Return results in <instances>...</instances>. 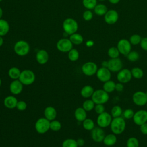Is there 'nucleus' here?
Instances as JSON below:
<instances>
[{
  "instance_id": "nucleus-58",
  "label": "nucleus",
  "mask_w": 147,
  "mask_h": 147,
  "mask_svg": "<svg viewBox=\"0 0 147 147\" xmlns=\"http://www.w3.org/2000/svg\"><path fill=\"white\" fill-rule=\"evenodd\" d=\"M99 1H105V0H99Z\"/></svg>"
},
{
  "instance_id": "nucleus-40",
  "label": "nucleus",
  "mask_w": 147,
  "mask_h": 147,
  "mask_svg": "<svg viewBox=\"0 0 147 147\" xmlns=\"http://www.w3.org/2000/svg\"><path fill=\"white\" fill-rule=\"evenodd\" d=\"M61 124L59 121L53 120L50 122V129L54 131H57L60 130Z\"/></svg>"
},
{
  "instance_id": "nucleus-12",
  "label": "nucleus",
  "mask_w": 147,
  "mask_h": 147,
  "mask_svg": "<svg viewBox=\"0 0 147 147\" xmlns=\"http://www.w3.org/2000/svg\"><path fill=\"white\" fill-rule=\"evenodd\" d=\"M132 78L131 71L127 68H124L120 70L117 75V80L123 84L129 82Z\"/></svg>"
},
{
  "instance_id": "nucleus-7",
  "label": "nucleus",
  "mask_w": 147,
  "mask_h": 147,
  "mask_svg": "<svg viewBox=\"0 0 147 147\" xmlns=\"http://www.w3.org/2000/svg\"><path fill=\"white\" fill-rule=\"evenodd\" d=\"M34 127L37 133H45L50 129V121L45 118H40L36 122Z\"/></svg>"
},
{
  "instance_id": "nucleus-6",
  "label": "nucleus",
  "mask_w": 147,
  "mask_h": 147,
  "mask_svg": "<svg viewBox=\"0 0 147 147\" xmlns=\"http://www.w3.org/2000/svg\"><path fill=\"white\" fill-rule=\"evenodd\" d=\"M113 117L111 114L106 111L98 115L96 119V123L99 127L105 128L110 125Z\"/></svg>"
},
{
  "instance_id": "nucleus-24",
  "label": "nucleus",
  "mask_w": 147,
  "mask_h": 147,
  "mask_svg": "<svg viewBox=\"0 0 147 147\" xmlns=\"http://www.w3.org/2000/svg\"><path fill=\"white\" fill-rule=\"evenodd\" d=\"M10 30V25L9 22L4 20L0 19V36L3 37L6 35Z\"/></svg>"
},
{
  "instance_id": "nucleus-38",
  "label": "nucleus",
  "mask_w": 147,
  "mask_h": 147,
  "mask_svg": "<svg viewBox=\"0 0 147 147\" xmlns=\"http://www.w3.org/2000/svg\"><path fill=\"white\" fill-rule=\"evenodd\" d=\"M119 53H119L117 47L116 48L114 47L110 48L107 52V54L111 59H114V58L118 57Z\"/></svg>"
},
{
  "instance_id": "nucleus-29",
  "label": "nucleus",
  "mask_w": 147,
  "mask_h": 147,
  "mask_svg": "<svg viewBox=\"0 0 147 147\" xmlns=\"http://www.w3.org/2000/svg\"><path fill=\"white\" fill-rule=\"evenodd\" d=\"M122 113L123 110L121 107L118 105H115L112 107L110 114L113 118H117L121 117L122 115Z\"/></svg>"
},
{
  "instance_id": "nucleus-5",
  "label": "nucleus",
  "mask_w": 147,
  "mask_h": 147,
  "mask_svg": "<svg viewBox=\"0 0 147 147\" xmlns=\"http://www.w3.org/2000/svg\"><path fill=\"white\" fill-rule=\"evenodd\" d=\"M35 78V75L32 71L25 69L21 72L18 80L22 84L28 86L32 84L34 82Z\"/></svg>"
},
{
  "instance_id": "nucleus-8",
  "label": "nucleus",
  "mask_w": 147,
  "mask_h": 147,
  "mask_svg": "<svg viewBox=\"0 0 147 147\" xmlns=\"http://www.w3.org/2000/svg\"><path fill=\"white\" fill-rule=\"evenodd\" d=\"M133 103L138 106L146 105L147 103V95L146 92L141 91L135 92L132 96Z\"/></svg>"
},
{
  "instance_id": "nucleus-48",
  "label": "nucleus",
  "mask_w": 147,
  "mask_h": 147,
  "mask_svg": "<svg viewBox=\"0 0 147 147\" xmlns=\"http://www.w3.org/2000/svg\"><path fill=\"white\" fill-rule=\"evenodd\" d=\"M124 88V86L123 84L120 82H118L115 84V90L118 91V92H122Z\"/></svg>"
},
{
  "instance_id": "nucleus-55",
  "label": "nucleus",
  "mask_w": 147,
  "mask_h": 147,
  "mask_svg": "<svg viewBox=\"0 0 147 147\" xmlns=\"http://www.w3.org/2000/svg\"><path fill=\"white\" fill-rule=\"evenodd\" d=\"M1 83H2V82H1V78H0V86H1Z\"/></svg>"
},
{
  "instance_id": "nucleus-18",
  "label": "nucleus",
  "mask_w": 147,
  "mask_h": 147,
  "mask_svg": "<svg viewBox=\"0 0 147 147\" xmlns=\"http://www.w3.org/2000/svg\"><path fill=\"white\" fill-rule=\"evenodd\" d=\"M10 91L14 95H18L21 92L23 89V84L19 80H14L10 84Z\"/></svg>"
},
{
  "instance_id": "nucleus-2",
  "label": "nucleus",
  "mask_w": 147,
  "mask_h": 147,
  "mask_svg": "<svg viewBox=\"0 0 147 147\" xmlns=\"http://www.w3.org/2000/svg\"><path fill=\"white\" fill-rule=\"evenodd\" d=\"M64 32L69 36L76 33L78 29V24L77 21L72 18H65L62 24Z\"/></svg>"
},
{
  "instance_id": "nucleus-4",
  "label": "nucleus",
  "mask_w": 147,
  "mask_h": 147,
  "mask_svg": "<svg viewBox=\"0 0 147 147\" xmlns=\"http://www.w3.org/2000/svg\"><path fill=\"white\" fill-rule=\"evenodd\" d=\"M14 51L18 56H24L28 55L30 51V45L25 40H19L14 45Z\"/></svg>"
},
{
  "instance_id": "nucleus-36",
  "label": "nucleus",
  "mask_w": 147,
  "mask_h": 147,
  "mask_svg": "<svg viewBox=\"0 0 147 147\" xmlns=\"http://www.w3.org/2000/svg\"><path fill=\"white\" fill-rule=\"evenodd\" d=\"M62 147H78V145L76 140L72 138H68L63 142Z\"/></svg>"
},
{
  "instance_id": "nucleus-11",
  "label": "nucleus",
  "mask_w": 147,
  "mask_h": 147,
  "mask_svg": "<svg viewBox=\"0 0 147 147\" xmlns=\"http://www.w3.org/2000/svg\"><path fill=\"white\" fill-rule=\"evenodd\" d=\"M98 69L97 65L92 61L86 62L82 67V72L85 75L88 76L96 74Z\"/></svg>"
},
{
  "instance_id": "nucleus-44",
  "label": "nucleus",
  "mask_w": 147,
  "mask_h": 147,
  "mask_svg": "<svg viewBox=\"0 0 147 147\" xmlns=\"http://www.w3.org/2000/svg\"><path fill=\"white\" fill-rule=\"evenodd\" d=\"M94 110L96 113L98 114V115L105 111V106L103 104H96V105H95V107H94Z\"/></svg>"
},
{
  "instance_id": "nucleus-35",
  "label": "nucleus",
  "mask_w": 147,
  "mask_h": 147,
  "mask_svg": "<svg viewBox=\"0 0 147 147\" xmlns=\"http://www.w3.org/2000/svg\"><path fill=\"white\" fill-rule=\"evenodd\" d=\"M95 105V103L93 102L92 99H87L83 102L82 107L86 111H90L94 109Z\"/></svg>"
},
{
  "instance_id": "nucleus-28",
  "label": "nucleus",
  "mask_w": 147,
  "mask_h": 147,
  "mask_svg": "<svg viewBox=\"0 0 147 147\" xmlns=\"http://www.w3.org/2000/svg\"><path fill=\"white\" fill-rule=\"evenodd\" d=\"M94 9L95 13L98 16H103L107 11V7L103 4L96 5Z\"/></svg>"
},
{
  "instance_id": "nucleus-22",
  "label": "nucleus",
  "mask_w": 147,
  "mask_h": 147,
  "mask_svg": "<svg viewBox=\"0 0 147 147\" xmlns=\"http://www.w3.org/2000/svg\"><path fill=\"white\" fill-rule=\"evenodd\" d=\"M17 102V99L16 97L13 96H8L6 97L3 101L5 106L10 109H12L16 107Z\"/></svg>"
},
{
  "instance_id": "nucleus-17",
  "label": "nucleus",
  "mask_w": 147,
  "mask_h": 147,
  "mask_svg": "<svg viewBox=\"0 0 147 147\" xmlns=\"http://www.w3.org/2000/svg\"><path fill=\"white\" fill-rule=\"evenodd\" d=\"M118 19V14L114 10H110L105 14V21L108 24H115Z\"/></svg>"
},
{
  "instance_id": "nucleus-23",
  "label": "nucleus",
  "mask_w": 147,
  "mask_h": 147,
  "mask_svg": "<svg viewBox=\"0 0 147 147\" xmlns=\"http://www.w3.org/2000/svg\"><path fill=\"white\" fill-rule=\"evenodd\" d=\"M74 116L78 121L83 122L87 117L86 111L83 107H78L74 112Z\"/></svg>"
},
{
  "instance_id": "nucleus-19",
  "label": "nucleus",
  "mask_w": 147,
  "mask_h": 147,
  "mask_svg": "<svg viewBox=\"0 0 147 147\" xmlns=\"http://www.w3.org/2000/svg\"><path fill=\"white\" fill-rule=\"evenodd\" d=\"M36 59L40 64H45L48 62L49 59L48 53L44 49H40L37 52Z\"/></svg>"
},
{
  "instance_id": "nucleus-41",
  "label": "nucleus",
  "mask_w": 147,
  "mask_h": 147,
  "mask_svg": "<svg viewBox=\"0 0 147 147\" xmlns=\"http://www.w3.org/2000/svg\"><path fill=\"white\" fill-rule=\"evenodd\" d=\"M134 114V112L131 109H127L125 110L122 113L123 118L127 119L133 118Z\"/></svg>"
},
{
  "instance_id": "nucleus-14",
  "label": "nucleus",
  "mask_w": 147,
  "mask_h": 147,
  "mask_svg": "<svg viewBox=\"0 0 147 147\" xmlns=\"http://www.w3.org/2000/svg\"><path fill=\"white\" fill-rule=\"evenodd\" d=\"M117 48L120 53L126 56L131 51V43L126 39H121L117 44Z\"/></svg>"
},
{
  "instance_id": "nucleus-56",
  "label": "nucleus",
  "mask_w": 147,
  "mask_h": 147,
  "mask_svg": "<svg viewBox=\"0 0 147 147\" xmlns=\"http://www.w3.org/2000/svg\"><path fill=\"white\" fill-rule=\"evenodd\" d=\"M2 1H3V0H0V2H2Z\"/></svg>"
},
{
  "instance_id": "nucleus-60",
  "label": "nucleus",
  "mask_w": 147,
  "mask_h": 147,
  "mask_svg": "<svg viewBox=\"0 0 147 147\" xmlns=\"http://www.w3.org/2000/svg\"><path fill=\"white\" fill-rule=\"evenodd\" d=\"M107 147H112V146H107Z\"/></svg>"
},
{
  "instance_id": "nucleus-57",
  "label": "nucleus",
  "mask_w": 147,
  "mask_h": 147,
  "mask_svg": "<svg viewBox=\"0 0 147 147\" xmlns=\"http://www.w3.org/2000/svg\"><path fill=\"white\" fill-rule=\"evenodd\" d=\"M146 107H147V103H146Z\"/></svg>"
},
{
  "instance_id": "nucleus-15",
  "label": "nucleus",
  "mask_w": 147,
  "mask_h": 147,
  "mask_svg": "<svg viewBox=\"0 0 147 147\" xmlns=\"http://www.w3.org/2000/svg\"><path fill=\"white\" fill-rule=\"evenodd\" d=\"M96 77L102 82H106L111 79V71L107 68L101 67L99 68L96 73Z\"/></svg>"
},
{
  "instance_id": "nucleus-54",
  "label": "nucleus",
  "mask_w": 147,
  "mask_h": 147,
  "mask_svg": "<svg viewBox=\"0 0 147 147\" xmlns=\"http://www.w3.org/2000/svg\"><path fill=\"white\" fill-rule=\"evenodd\" d=\"M2 16H3V10L2 9V8L0 7V19L2 18Z\"/></svg>"
},
{
  "instance_id": "nucleus-20",
  "label": "nucleus",
  "mask_w": 147,
  "mask_h": 147,
  "mask_svg": "<svg viewBox=\"0 0 147 147\" xmlns=\"http://www.w3.org/2000/svg\"><path fill=\"white\" fill-rule=\"evenodd\" d=\"M45 118L49 121H53L57 116V111L56 109L52 106L47 107L44 111Z\"/></svg>"
},
{
  "instance_id": "nucleus-46",
  "label": "nucleus",
  "mask_w": 147,
  "mask_h": 147,
  "mask_svg": "<svg viewBox=\"0 0 147 147\" xmlns=\"http://www.w3.org/2000/svg\"><path fill=\"white\" fill-rule=\"evenodd\" d=\"M141 47L145 51H147V37H144L141 39L140 42Z\"/></svg>"
},
{
  "instance_id": "nucleus-42",
  "label": "nucleus",
  "mask_w": 147,
  "mask_h": 147,
  "mask_svg": "<svg viewBox=\"0 0 147 147\" xmlns=\"http://www.w3.org/2000/svg\"><path fill=\"white\" fill-rule=\"evenodd\" d=\"M141 37L138 34H133L130 38V42L133 45H137L140 43Z\"/></svg>"
},
{
  "instance_id": "nucleus-53",
  "label": "nucleus",
  "mask_w": 147,
  "mask_h": 147,
  "mask_svg": "<svg viewBox=\"0 0 147 147\" xmlns=\"http://www.w3.org/2000/svg\"><path fill=\"white\" fill-rule=\"evenodd\" d=\"M3 44V38L2 36H0V47L2 46Z\"/></svg>"
},
{
  "instance_id": "nucleus-59",
  "label": "nucleus",
  "mask_w": 147,
  "mask_h": 147,
  "mask_svg": "<svg viewBox=\"0 0 147 147\" xmlns=\"http://www.w3.org/2000/svg\"><path fill=\"white\" fill-rule=\"evenodd\" d=\"M146 95H147V91H146Z\"/></svg>"
},
{
  "instance_id": "nucleus-3",
  "label": "nucleus",
  "mask_w": 147,
  "mask_h": 147,
  "mask_svg": "<svg viewBox=\"0 0 147 147\" xmlns=\"http://www.w3.org/2000/svg\"><path fill=\"white\" fill-rule=\"evenodd\" d=\"M91 99L95 104H103L107 103L109 99V93L106 92L103 89H98L94 91Z\"/></svg>"
},
{
  "instance_id": "nucleus-25",
  "label": "nucleus",
  "mask_w": 147,
  "mask_h": 147,
  "mask_svg": "<svg viewBox=\"0 0 147 147\" xmlns=\"http://www.w3.org/2000/svg\"><path fill=\"white\" fill-rule=\"evenodd\" d=\"M94 92V90L92 86L90 85H86L82 88L80 91V94L83 98H88L91 97Z\"/></svg>"
},
{
  "instance_id": "nucleus-21",
  "label": "nucleus",
  "mask_w": 147,
  "mask_h": 147,
  "mask_svg": "<svg viewBox=\"0 0 147 147\" xmlns=\"http://www.w3.org/2000/svg\"><path fill=\"white\" fill-rule=\"evenodd\" d=\"M117 141V137L114 133L108 134L105 136L103 142L107 146H113Z\"/></svg>"
},
{
  "instance_id": "nucleus-27",
  "label": "nucleus",
  "mask_w": 147,
  "mask_h": 147,
  "mask_svg": "<svg viewBox=\"0 0 147 147\" xmlns=\"http://www.w3.org/2000/svg\"><path fill=\"white\" fill-rule=\"evenodd\" d=\"M115 83L111 80H109L104 83L103 85V90H104L107 93H110L115 91Z\"/></svg>"
},
{
  "instance_id": "nucleus-33",
  "label": "nucleus",
  "mask_w": 147,
  "mask_h": 147,
  "mask_svg": "<svg viewBox=\"0 0 147 147\" xmlns=\"http://www.w3.org/2000/svg\"><path fill=\"white\" fill-rule=\"evenodd\" d=\"M132 77L135 79H141L144 76V72L142 69L138 67H134L131 70Z\"/></svg>"
},
{
  "instance_id": "nucleus-31",
  "label": "nucleus",
  "mask_w": 147,
  "mask_h": 147,
  "mask_svg": "<svg viewBox=\"0 0 147 147\" xmlns=\"http://www.w3.org/2000/svg\"><path fill=\"white\" fill-rule=\"evenodd\" d=\"M83 127L86 130L91 131L95 127L94 122L90 118H86L83 121Z\"/></svg>"
},
{
  "instance_id": "nucleus-26",
  "label": "nucleus",
  "mask_w": 147,
  "mask_h": 147,
  "mask_svg": "<svg viewBox=\"0 0 147 147\" xmlns=\"http://www.w3.org/2000/svg\"><path fill=\"white\" fill-rule=\"evenodd\" d=\"M69 39L73 44L75 45H80L83 42V36L80 34L77 33L69 35Z\"/></svg>"
},
{
  "instance_id": "nucleus-30",
  "label": "nucleus",
  "mask_w": 147,
  "mask_h": 147,
  "mask_svg": "<svg viewBox=\"0 0 147 147\" xmlns=\"http://www.w3.org/2000/svg\"><path fill=\"white\" fill-rule=\"evenodd\" d=\"M8 74L10 78L16 80L19 78L20 75L21 74V71L18 68L14 67L10 68L8 72Z\"/></svg>"
},
{
  "instance_id": "nucleus-43",
  "label": "nucleus",
  "mask_w": 147,
  "mask_h": 147,
  "mask_svg": "<svg viewBox=\"0 0 147 147\" xmlns=\"http://www.w3.org/2000/svg\"><path fill=\"white\" fill-rule=\"evenodd\" d=\"M93 17V14L90 10H87L84 11L83 14V18L85 21H88L92 20Z\"/></svg>"
},
{
  "instance_id": "nucleus-39",
  "label": "nucleus",
  "mask_w": 147,
  "mask_h": 147,
  "mask_svg": "<svg viewBox=\"0 0 147 147\" xmlns=\"http://www.w3.org/2000/svg\"><path fill=\"white\" fill-rule=\"evenodd\" d=\"M126 56H127V59H128V60H129L130 61H131V62L136 61L137 60H138V59L140 57L139 53L135 51H130L126 55Z\"/></svg>"
},
{
  "instance_id": "nucleus-47",
  "label": "nucleus",
  "mask_w": 147,
  "mask_h": 147,
  "mask_svg": "<svg viewBox=\"0 0 147 147\" xmlns=\"http://www.w3.org/2000/svg\"><path fill=\"white\" fill-rule=\"evenodd\" d=\"M140 130L142 134L147 135V122L140 126Z\"/></svg>"
},
{
  "instance_id": "nucleus-1",
  "label": "nucleus",
  "mask_w": 147,
  "mask_h": 147,
  "mask_svg": "<svg viewBox=\"0 0 147 147\" xmlns=\"http://www.w3.org/2000/svg\"><path fill=\"white\" fill-rule=\"evenodd\" d=\"M110 129L115 135L122 134L126 129V122L125 118L121 117L113 118L110 123Z\"/></svg>"
},
{
  "instance_id": "nucleus-51",
  "label": "nucleus",
  "mask_w": 147,
  "mask_h": 147,
  "mask_svg": "<svg viewBox=\"0 0 147 147\" xmlns=\"http://www.w3.org/2000/svg\"><path fill=\"white\" fill-rule=\"evenodd\" d=\"M108 67V61H103L102 63V67H105V68H107Z\"/></svg>"
},
{
  "instance_id": "nucleus-32",
  "label": "nucleus",
  "mask_w": 147,
  "mask_h": 147,
  "mask_svg": "<svg viewBox=\"0 0 147 147\" xmlns=\"http://www.w3.org/2000/svg\"><path fill=\"white\" fill-rule=\"evenodd\" d=\"M68 53V57L70 61H76L79 59V53L76 49L72 48Z\"/></svg>"
},
{
  "instance_id": "nucleus-10",
  "label": "nucleus",
  "mask_w": 147,
  "mask_h": 147,
  "mask_svg": "<svg viewBox=\"0 0 147 147\" xmlns=\"http://www.w3.org/2000/svg\"><path fill=\"white\" fill-rule=\"evenodd\" d=\"M134 123L138 125H141L147 122V111L145 110H139L134 113L133 117Z\"/></svg>"
},
{
  "instance_id": "nucleus-34",
  "label": "nucleus",
  "mask_w": 147,
  "mask_h": 147,
  "mask_svg": "<svg viewBox=\"0 0 147 147\" xmlns=\"http://www.w3.org/2000/svg\"><path fill=\"white\" fill-rule=\"evenodd\" d=\"M82 3L87 9H93L97 5V0H82Z\"/></svg>"
},
{
  "instance_id": "nucleus-52",
  "label": "nucleus",
  "mask_w": 147,
  "mask_h": 147,
  "mask_svg": "<svg viewBox=\"0 0 147 147\" xmlns=\"http://www.w3.org/2000/svg\"><path fill=\"white\" fill-rule=\"evenodd\" d=\"M120 0H109V1L113 4H117L119 2Z\"/></svg>"
},
{
  "instance_id": "nucleus-45",
  "label": "nucleus",
  "mask_w": 147,
  "mask_h": 147,
  "mask_svg": "<svg viewBox=\"0 0 147 147\" xmlns=\"http://www.w3.org/2000/svg\"><path fill=\"white\" fill-rule=\"evenodd\" d=\"M26 107H27L26 103L24 100L18 101L17 102V106H16V108L18 110H20V111L25 110L26 109Z\"/></svg>"
},
{
  "instance_id": "nucleus-16",
  "label": "nucleus",
  "mask_w": 147,
  "mask_h": 147,
  "mask_svg": "<svg viewBox=\"0 0 147 147\" xmlns=\"http://www.w3.org/2000/svg\"><path fill=\"white\" fill-rule=\"evenodd\" d=\"M91 134L92 140L96 142H103V140L106 136L103 128L100 127H94L91 130Z\"/></svg>"
},
{
  "instance_id": "nucleus-50",
  "label": "nucleus",
  "mask_w": 147,
  "mask_h": 147,
  "mask_svg": "<svg viewBox=\"0 0 147 147\" xmlns=\"http://www.w3.org/2000/svg\"><path fill=\"white\" fill-rule=\"evenodd\" d=\"M94 44V41L92 40H88L86 42V45L88 47H92V46H93Z\"/></svg>"
},
{
  "instance_id": "nucleus-49",
  "label": "nucleus",
  "mask_w": 147,
  "mask_h": 147,
  "mask_svg": "<svg viewBox=\"0 0 147 147\" xmlns=\"http://www.w3.org/2000/svg\"><path fill=\"white\" fill-rule=\"evenodd\" d=\"M76 142H77V144H78V146H82L85 144V141L83 138H78L76 140Z\"/></svg>"
},
{
  "instance_id": "nucleus-9",
  "label": "nucleus",
  "mask_w": 147,
  "mask_h": 147,
  "mask_svg": "<svg viewBox=\"0 0 147 147\" xmlns=\"http://www.w3.org/2000/svg\"><path fill=\"white\" fill-rule=\"evenodd\" d=\"M73 44L69 38H62L60 39L56 43L57 49L61 52H68L72 49Z\"/></svg>"
},
{
  "instance_id": "nucleus-37",
  "label": "nucleus",
  "mask_w": 147,
  "mask_h": 147,
  "mask_svg": "<svg viewBox=\"0 0 147 147\" xmlns=\"http://www.w3.org/2000/svg\"><path fill=\"white\" fill-rule=\"evenodd\" d=\"M126 147H139L138 140L134 137H131L127 140Z\"/></svg>"
},
{
  "instance_id": "nucleus-13",
  "label": "nucleus",
  "mask_w": 147,
  "mask_h": 147,
  "mask_svg": "<svg viewBox=\"0 0 147 147\" xmlns=\"http://www.w3.org/2000/svg\"><path fill=\"white\" fill-rule=\"evenodd\" d=\"M122 61L118 57L110 59L108 61L107 68L111 71V72H118L120 70L122 69Z\"/></svg>"
}]
</instances>
